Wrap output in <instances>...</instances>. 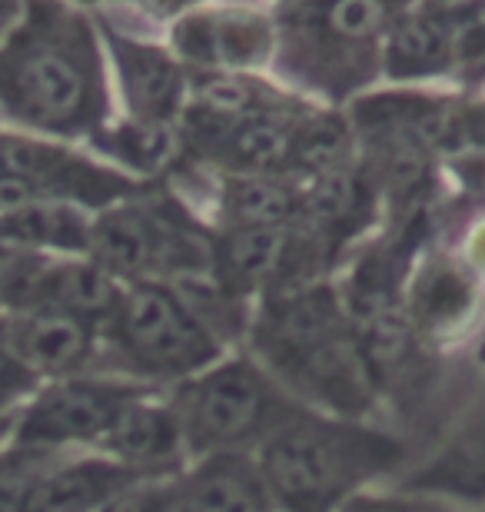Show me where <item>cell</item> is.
<instances>
[{
	"label": "cell",
	"mask_w": 485,
	"mask_h": 512,
	"mask_svg": "<svg viewBox=\"0 0 485 512\" xmlns=\"http://www.w3.org/2000/svg\"><path fill=\"white\" fill-rule=\"evenodd\" d=\"M57 463V453L20 443L0 446V512H30L40 479Z\"/></svg>",
	"instance_id": "cell-25"
},
{
	"label": "cell",
	"mask_w": 485,
	"mask_h": 512,
	"mask_svg": "<svg viewBox=\"0 0 485 512\" xmlns=\"http://www.w3.org/2000/svg\"><path fill=\"white\" fill-rule=\"evenodd\" d=\"M103 107V70L87 24L40 4L0 50V110L34 130L84 137L97 133Z\"/></svg>",
	"instance_id": "cell-2"
},
{
	"label": "cell",
	"mask_w": 485,
	"mask_h": 512,
	"mask_svg": "<svg viewBox=\"0 0 485 512\" xmlns=\"http://www.w3.org/2000/svg\"><path fill=\"white\" fill-rule=\"evenodd\" d=\"M113 57H117L123 94L137 120L147 124H167L180 110L183 100V74L173 60L157 47L133 44V40L110 37Z\"/></svg>",
	"instance_id": "cell-15"
},
{
	"label": "cell",
	"mask_w": 485,
	"mask_h": 512,
	"mask_svg": "<svg viewBox=\"0 0 485 512\" xmlns=\"http://www.w3.org/2000/svg\"><path fill=\"white\" fill-rule=\"evenodd\" d=\"M17 14V0H0V30H4Z\"/></svg>",
	"instance_id": "cell-34"
},
{
	"label": "cell",
	"mask_w": 485,
	"mask_h": 512,
	"mask_svg": "<svg viewBox=\"0 0 485 512\" xmlns=\"http://www.w3.org/2000/svg\"><path fill=\"white\" fill-rule=\"evenodd\" d=\"M0 316H4V306H0Z\"/></svg>",
	"instance_id": "cell-36"
},
{
	"label": "cell",
	"mask_w": 485,
	"mask_h": 512,
	"mask_svg": "<svg viewBox=\"0 0 485 512\" xmlns=\"http://www.w3.org/2000/svg\"><path fill=\"white\" fill-rule=\"evenodd\" d=\"M452 60L449 27L436 17H406L389 27L386 70L392 77H429Z\"/></svg>",
	"instance_id": "cell-21"
},
{
	"label": "cell",
	"mask_w": 485,
	"mask_h": 512,
	"mask_svg": "<svg viewBox=\"0 0 485 512\" xmlns=\"http://www.w3.org/2000/svg\"><path fill=\"white\" fill-rule=\"evenodd\" d=\"M173 509H177V476H163V479H140V483L120 489L117 496H110L94 512H173Z\"/></svg>",
	"instance_id": "cell-28"
},
{
	"label": "cell",
	"mask_w": 485,
	"mask_h": 512,
	"mask_svg": "<svg viewBox=\"0 0 485 512\" xmlns=\"http://www.w3.org/2000/svg\"><path fill=\"white\" fill-rule=\"evenodd\" d=\"M14 423L17 419H0V446H4V439H10V433H14Z\"/></svg>",
	"instance_id": "cell-35"
},
{
	"label": "cell",
	"mask_w": 485,
	"mask_h": 512,
	"mask_svg": "<svg viewBox=\"0 0 485 512\" xmlns=\"http://www.w3.org/2000/svg\"><path fill=\"white\" fill-rule=\"evenodd\" d=\"M476 290L469 276L449 263L429 266L412 293V320L426 336H442L472 313Z\"/></svg>",
	"instance_id": "cell-20"
},
{
	"label": "cell",
	"mask_w": 485,
	"mask_h": 512,
	"mask_svg": "<svg viewBox=\"0 0 485 512\" xmlns=\"http://www.w3.org/2000/svg\"><path fill=\"white\" fill-rule=\"evenodd\" d=\"M120 370L137 380H190L220 360V340L173 283H127L100 330Z\"/></svg>",
	"instance_id": "cell-5"
},
{
	"label": "cell",
	"mask_w": 485,
	"mask_h": 512,
	"mask_svg": "<svg viewBox=\"0 0 485 512\" xmlns=\"http://www.w3.org/2000/svg\"><path fill=\"white\" fill-rule=\"evenodd\" d=\"M140 479H157V476H143L137 469L123 466L110 456L54 463L50 473L40 479L30 512H94L110 496L140 483Z\"/></svg>",
	"instance_id": "cell-14"
},
{
	"label": "cell",
	"mask_w": 485,
	"mask_h": 512,
	"mask_svg": "<svg viewBox=\"0 0 485 512\" xmlns=\"http://www.w3.org/2000/svg\"><path fill=\"white\" fill-rule=\"evenodd\" d=\"M97 340V326L47 310V306L4 310V316H0V343L14 356H20L40 380L84 376L87 366H94Z\"/></svg>",
	"instance_id": "cell-8"
},
{
	"label": "cell",
	"mask_w": 485,
	"mask_h": 512,
	"mask_svg": "<svg viewBox=\"0 0 485 512\" xmlns=\"http://www.w3.org/2000/svg\"><path fill=\"white\" fill-rule=\"evenodd\" d=\"M462 120H466V140L485 143V104L466 107L462 110Z\"/></svg>",
	"instance_id": "cell-31"
},
{
	"label": "cell",
	"mask_w": 485,
	"mask_h": 512,
	"mask_svg": "<svg viewBox=\"0 0 485 512\" xmlns=\"http://www.w3.org/2000/svg\"><path fill=\"white\" fill-rule=\"evenodd\" d=\"M349 153V127L339 117H309L293 130L290 147V170L303 173H329L343 170V160Z\"/></svg>",
	"instance_id": "cell-23"
},
{
	"label": "cell",
	"mask_w": 485,
	"mask_h": 512,
	"mask_svg": "<svg viewBox=\"0 0 485 512\" xmlns=\"http://www.w3.org/2000/svg\"><path fill=\"white\" fill-rule=\"evenodd\" d=\"M402 463V439L309 406L256 449V466L283 512H339L366 483Z\"/></svg>",
	"instance_id": "cell-3"
},
{
	"label": "cell",
	"mask_w": 485,
	"mask_h": 512,
	"mask_svg": "<svg viewBox=\"0 0 485 512\" xmlns=\"http://www.w3.org/2000/svg\"><path fill=\"white\" fill-rule=\"evenodd\" d=\"M296 120L290 114L223 117L196 107L190 114L193 147L236 173H276L290 170Z\"/></svg>",
	"instance_id": "cell-9"
},
{
	"label": "cell",
	"mask_w": 485,
	"mask_h": 512,
	"mask_svg": "<svg viewBox=\"0 0 485 512\" xmlns=\"http://www.w3.org/2000/svg\"><path fill=\"white\" fill-rule=\"evenodd\" d=\"M140 7H147V10H153V14H173L177 7H183L187 0H137Z\"/></svg>",
	"instance_id": "cell-33"
},
{
	"label": "cell",
	"mask_w": 485,
	"mask_h": 512,
	"mask_svg": "<svg viewBox=\"0 0 485 512\" xmlns=\"http://www.w3.org/2000/svg\"><path fill=\"white\" fill-rule=\"evenodd\" d=\"M196 107L223 117H253V114H286V100L253 77L236 74H206L196 80Z\"/></svg>",
	"instance_id": "cell-22"
},
{
	"label": "cell",
	"mask_w": 485,
	"mask_h": 512,
	"mask_svg": "<svg viewBox=\"0 0 485 512\" xmlns=\"http://www.w3.org/2000/svg\"><path fill=\"white\" fill-rule=\"evenodd\" d=\"M50 256L40 250H30L14 237L0 233V306L4 310H20L27 306L30 293L47 270Z\"/></svg>",
	"instance_id": "cell-27"
},
{
	"label": "cell",
	"mask_w": 485,
	"mask_h": 512,
	"mask_svg": "<svg viewBox=\"0 0 485 512\" xmlns=\"http://www.w3.org/2000/svg\"><path fill=\"white\" fill-rule=\"evenodd\" d=\"M363 203H366V190L359 177L346 170H329L313 177V187L303 197V213L316 220L319 233H326L333 227L353 223L363 213Z\"/></svg>",
	"instance_id": "cell-24"
},
{
	"label": "cell",
	"mask_w": 485,
	"mask_h": 512,
	"mask_svg": "<svg viewBox=\"0 0 485 512\" xmlns=\"http://www.w3.org/2000/svg\"><path fill=\"white\" fill-rule=\"evenodd\" d=\"M396 20V0H323L309 14L306 30L319 44L329 47L336 40L339 47H366L369 40L386 34Z\"/></svg>",
	"instance_id": "cell-19"
},
{
	"label": "cell",
	"mask_w": 485,
	"mask_h": 512,
	"mask_svg": "<svg viewBox=\"0 0 485 512\" xmlns=\"http://www.w3.org/2000/svg\"><path fill=\"white\" fill-rule=\"evenodd\" d=\"M220 210L230 230L290 227L303 213V197L273 173H236L220 193Z\"/></svg>",
	"instance_id": "cell-17"
},
{
	"label": "cell",
	"mask_w": 485,
	"mask_h": 512,
	"mask_svg": "<svg viewBox=\"0 0 485 512\" xmlns=\"http://www.w3.org/2000/svg\"><path fill=\"white\" fill-rule=\"evenodd\" d=\"M40 383L44 380L0 343V419H17V406L30 403Z\"/></svg>",
	"instance_id": "cell-29"
},
{
	"label": "cell",
	"mask_w": 485,
	"mask_h": 512,
	"mask_svg": "<svg viewBox=\"0 0 485 512\" xmlns=\"http://www.w3.org/2000/svg\"><path fill=\"white\" fill-rule=\"evenodd\" d=\"M90 260L123 283H177L213 266V247L180 213L113 207L90 223Z\"/></svg>",
	"instance_id": "cell-6"
},
{
	"label": "cell",
	"mask_w": 485,
	"mask_h": 512,
	"mask_svg": "<svg viewBox=\"0 0 485 512\" xmlns=\"http://www.w3.org/2000/svg\"><path fill=\"white\" fill-rule=\"evenodd\" d=\"M469 260L479 273H485V227H479L469 240Z\"/></svg>",
	"instance_id": "cell-32"
},
{
	"label": "cell",
	"mask_w": 485,
	"mask_h": 512,
	"mask_svg": "<svg viewBox=\"0 0 485 512\" xmlns=\"http://www.w3.org/2000/svg\"><path fill=\"white\" fill-rule=\"evenodd\" d=\"M253 350L296 399L346 419H363L373 409L376 383L359 353L353 316L333 286L306 283L270 293L253 323Z\"/></svg>",
	"instance_id": "cell-1"
},
{
	"label": "cell",
	"mask_w": 485,
	"mask_h": 512,
	"mask_svg": "<svg viewBox=\"0 0 485 512\" xmlns=\"http://www.w3.org/2000/svg\"><path fill=\"white\" fill-rule=\"evenodd\" d=\"M173 47L196 67H253L273 50V24L253 10H210L180 20Z\"/></svg>",
	"instance_id": "cell-11"
},
{
	"label": "cell",
	"mask_w": 485,
	"mask_h": 512,
	"mask_svg": "<svg viewBox=\"0 0 485 512\" xmlns=\"http://www.w3.org/2000/svg\"><path fill=\"white\" fill-rule=\"evenodd\" d=\"M482 47H485V44H482Z\"/></svg>",
	"instance_id": "cell-37"
},
{
	"label": "cell",
	"mask_w": 485,
	"mask_h": 512,
	"mask_svg": "<svg viewBox=\"0 0 485 512\" xmlns=\"http://www.w3.org/2000/svg\"><path fill=\"white\" fill-rule=\"evenodd\" d=\"M0 233L30 250L90 253V223L74 203L44 200L0 217Z\"/></svg>",
	"instance_id": "cell-18"
},
{
	"label": "cell",
	"mask_w": 485,
	"mask_h": 512,
	"mask_svg": "<svg viewBox=\"0 0 485 512\" xmlns=\"http://www.w3.org/2000/svg\"><path fill=\"white\" fill-rule=\"evenodd\" d=\"M270 486L250 453L203 456L190 473L177 476L173 512H273Z\"/></svg>",
	"instance_id": "cell-12"
},
{
	"label": "cell",
	"mask_w": 485,
	"mask_h": 512,
	"mask_svg": "<svg viewBox=\"0 0 485 512\" xmlns=\"http://www.w3.org/2000/svg\"><path fill=\"white\" fill-rule=\"evenodd\" d=\"M100 449L117 463L157 479L180 476L183 459H187V446H183L180 423L170 403H153L147 393L120 409Z\"/></svg>",
	"instance_id": "cell-10"
},
{
	"label": "cell",
	"mask_w": 485,
	"mask_h": 512,
	"mask_svg": "<svg viewBox=\"0 0 485 512\" xmlns=\"http://www.w3.org/2000/svg\"><path fill=\"white\" fill-rule=\"evenodd\" d=\"M123 290L127 286L94 260H50L27 306H47V310L67 313L74 320H84L103 330L110 316L117 313Z\"/></svg>",
	"instance_id": "cell-13"
},
{
	"label": "cell",
	"mask_w": 485,
	"mask_h": 512,
	"mask_svg": "<svg viewBox=\"0 0 485 512\" xmlns=\"http://www.w3.org/2000/svg\"><path fill=\"white\" fill-rule=\"evenodd\" d=\"M406 493H439L452 499H485V409L406 479Z\"/></svg>",
	"instance_id": "cell-16"
},
{
	"label": "cell",
	"mask_w": 485,
	"mask_h": 512,
	"mask_svg": "<svg viewBox=\"0 0 485 512\" xmlns=\"http://www.w3.org/2000/svg\"><path fill=\"white\" fill-rule=\"evenodd\" d=\"M147 389L133 380H100V376H67L40 386L37 396L17 413L10 443L57 453L64 446H100L120 409Z\"/></svg>",
	"instance_id": "cell-7"
},
{
	"label": "cell",
	"mask_w": 485,
	"mask_h": 512,
	"mask_svg": "<svg viewBox=\"0 0 485 512\" xmlns=\"http://www.w3.org/2000/svg\"><path fill=\"white\" fill-rule=\"evenodd\" d=\"M187 456L246 453L260 449L276 429L286 426L303 403L263 363L230 360L190 376L170 396Z\"/></svg>",
	"instance_id": "cell-4"
},
{
	"label": "cell",
	"mask_w": 485,
	"mask_h": 512,
	"mask_svg": "<svg viewBox=\"0 0 485 512\" xmlns=\"http://www.w3.org/2000/svg\"><path fill=\"white\" fill-rule=\"evenodd\" d=\"M339 512H456L439 499H429L422 493L406 496H353Z\"/></svg>",
	"instance_id": "cell-30"
},
{
	"label": "cell",
	"mask_w": 485,
	"mask_h": 512,
	"mask_svg": "<svg viewBox=\"0 0 485 512\" xmlns=\"http://www.w3.org/2000/svg\"><path fill=\"white\" fill-rule=\"evenodd\" d=\"M97 147L107 150L110 157H117L127 167L150 173L167 163L173 137L167 124H147V120H137V124H123L110 133H97Z\"/></svg>",
	"instance_id": "cell-26"
}]
</instances>
